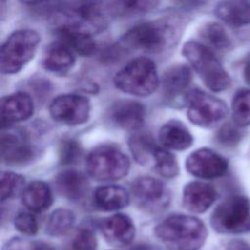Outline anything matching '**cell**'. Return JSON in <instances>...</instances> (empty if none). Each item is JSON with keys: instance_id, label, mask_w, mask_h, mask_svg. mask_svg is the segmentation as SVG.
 Listing matches in <instances>:
<instances>
[{"instance_id": "7402d4cb", "label": "cell", "mask_w": 250, "mask_h": 250, "mask_svg": "<svg viewBox=\"0 0 250 250\" xmlns=\"http://www.w3.org/2000/svg\"><path fill=\"white\" fill-rule=\"evenodd\" d=\"M21 202L30 212H43L52 205V191L46 183L33 181L24 188L21 194Z\"/></svg>"}, {"instance_id": "e575fe53", "label": "cell", "mask_w": 250, "mask_h": 250, "mask_svg": "<svg viewBox=\"0 0 250 250\" xmlns=\"http://www.w3.org/2000/svg\"><path fill=\"white\" fill-rule=\"evenodd\" d=\"M14 226L18 231L24 235H34L38 231V222L31 212H19L15 217Z\"/></svg>"}, {"instance_id": "f35d334b", "label": "cell", "mask_w": 250, "mask_h": 250, "mask_svg": "<svg viewBox=\"0 0 250 250\" xmlns=\"http://www.w3.org/2000/svg\"><path fill=\"white\" fill-rule=\"evenodd\" d=\"M132 250H157L155 247L147 244H142V245H137L134 247Z\"/></svg>"}, {"instance_id": "7a4b0ae2", "label": "cell", "mask_w": 250, "mask_h": 250, "mask_svg": "<svg viewBox=\"0 0 250 250\" xmlns=\"http://www.w3.org/2000/svg\"><path fill=\"white\" fill-rule=\"evenodd\" d=\"M176 36L175 28L166 21H152L134 25L120 39V47L145 53H159Z\"/></svg>"}, {"instance_id": "9a60e30c", "label": "cell", "mask_w": 250, "mask_h": 250, "mask_svg": "<svg viewBox=\"0 0 250 250\" xmlns=\"http://www.w3.org/2000/svg\"><path fill=\"white\" fill-rule=\"evenodd\" d=\"M60 42L82 57L93 56L97 51V44L92 33L80 26L62 23L56 29Z\"/></svg>"}, {"instance_id": "277c9868", "label": "cell", "mask_w": 250, "mask_h": 250, "mask_svg": "<svg viewBox=\"0 0 250 250\" xmlns=\"http://www.w3.org/2000/svg\"><path fill=\"white\" fill-rule=\"evenodd\" d=\"M113 81L117 89L137 97L151 95L159 84L156 66L146 57L130 61L115 74Z\"/></svg>"}, {"instance_id": "6da1fadb", "label": "cell", "mask_w": 250, "mask_h": 250, "mask_svg": "<svg viewBox=\"0 0 250 250\" xmlns=\"http://www.w3.org/2000/svg\"><path fill=\"white\" fill-rule=\"evenodd\" d=\"M153 233L169 250H199L208 234L201 220L184 214L165 218L154 227Z\"/></svg>"}, {"instance_id": "d590c367", "label": "cell", "mask_w": 250, "mask_h": 250, "mask_svg": "<svg viewBox=\"0 0 250 250\" xmlns=\"http://www.w3.org/2000/svg\"><path fill=\"white\" fill-rule=\"evenodd\" d=\"M241 134L237 127L231 124H225L217 133V140L224 146H234L239 142Z\"/></svg>"}, {"instance_id": "d4e9b609", "label": "cell", "mask_w": 250, "mask_h": 250, "mask_svg": "<svg viewBox=\"0 0 250 250\" xmlns=\"http://www.w3.org/2000/svg\"><path fill=\"white\" fill-rule=\"evenodd\" d=\"M199 36L206 47L216 51H227L231 46V41L225 28L217 22H207L201 26Z\"/></svg>"}, {"instance_id": "7c38bea8", "label": "cell", "mask_w": 250, "mask_h": 250, "mask_svg": "<svg viewBox=\"0 0 250 250\" xmlns=\"http://www.w3.org/2000/svg\"><path fill=\"white\" fill-rule=\"evenodd\" d=\"M32 147L26 135L15 128L4 127L1 133V158L10 165L23 164L31 159Z\"/></svg>"}, {"instance_id": "4316f807", "label": "cell", "mask_w": 250, "mask_h": 250, "mask_svg": "<svg viewBox=\"0 0 250 250\" xmlns=\"http://www.w3.org/2000/svg\"><path fill=\"white\" fill-rule=\"evenodd\" d=\"M75 223L72 211L64 208L56 209L51 213L46 224V232L50 236H62L66 234Z\"/></svg>"}, {"instance_id": "9c48e42d", "label": "cell", "mask_w": 250, "mask_h": 250, "mask_svg": "<svg viewBox=\"0 0 250 250\" xmlns=\"http://www.w3.org/2000/svg\"><path fill=\"white\" fill-rule=\"evenodd\" d=\"M131 194L135 204L148 213L165 209L170 201V194L165 185L149 176H142L131 184Z\"/></svg>"}, {"instance_id": "2e32d148", "label": "cell", "mask_w": 250, "mask_h": 250, "mask_svg": "<svg viewBox=\"0 0 250 250\" xmlns=\"http://www.w3.org/2000/svg\"><path fill=\"white\" fill-rule=\"evenodd\" d=\"M34 106L31 97L23 92H18L1 100V121L3 128L28 119L33 114Z\"/></svg>"}, {"instance_id": "ba28073f", "label": "cell", "mask_w": 250, "mask_h": 250, "mask_svg": "<svg viewBox=\"0 0 250 250\" xmlns=\"http://www.w3.org/2000/svg\"><path fill=\"white\" fill-rule=\"evenodd\" d=\"M189 121L200 127H213L228 114L224 101L200 89H192L185 96Z\"/></svg>"}, {"instance_id": "4dcf8cb0", "label": "cell", "mask_w": 250, "mask_h": 250, "mask_svg": "<svg viewBox=\"0 0 250 250\" xmlns=\"http://www.w3.org/2000/svg\"><path fill=\"white\" fill-rule=\"evenodd\" d=\"M0 180L2 202L16 195L24 185V178L14 172H2Z\"/></svg>"}, {"instance_id": "cb8c5ba5", "label": "cell", "mask_w": 250, "mask_h": 250, "mask_svg": "<svg viewBox=\"0 0 250 250\" xmlns=\"http://www.w3.org/2000/svg\"><path fill=\"white\" fill-rule=\"evenodd\" d=\"M191 81L190 69L185 64H177L169 67L163 74L161 86L163 94L173 99L183 94Z\"/></svg>"}, {"instance_id": "3957f363", "label": "cell", "mask_w": 250, "mask_h": 250, "mask_svg": "<svg viewBox=\"0 0 250 250\" xmlns=\"http://www.w3.org/2000/svg\"><path fill=\"white\" fill-rule=\"evenodd\" d=\"M182 53L211 91L221 92L230 86V76L212 50L204 44L193 40L188 41L183 46Z\"/></svg>"}, {"instance_id": "52a82bcc", "label": "cell", "mask_w": 250, "mask_h": 250, "mask_svg": "<svg viewBox=\"0 0 250 250\" xmlns=\"http://www.w3.org/2000/svg\"><path fill=\"white\" fill-rule=\"evenodd\" d=\"M88 174L100 182H112L125 177L130 169V160L120 149L112 146H101L87 156Z\"/></svg>"}, {"instance_id": "4fadbf2b", "label": "cell", "mask_w": 250, "mask_h": 250, "mask_svg": "<svg viewBox=\"0 0 250 250\" xmlns=\"http://www.w3.org/2000/svg\"><path fill=\"white\" fill-rule=\"evenodd\" d=\"M145 107L132 100H120L113 103L107 111L109 122L126 131L139 130L145 121Z\"/></svg>"}, {"instance_id": "e0dca14e", "label": "cell", "mask_w": 250, "mask_h": 250, "mask_svg": "<svg viewBox=\"0 0 250 250\" xmlns=\"http://www.w3.org/2000/svg\"><path fill=\"white\" fill-rule=\"evenodd\" d=\"M217 198V192L213 186L200 181H192L187 184L183 190L184 207L195 214L207 211Z\"/></svg>"}, {"instance_id": "8992f818", "label": "cell", "mask_w": 250, "mask_h": 250, "mask_svg": "<svg viewBox=\"0 0 250 250\" xmlns=\"http://www.w3.org/2000/svg\"><path fill=\"white\" fill-rule=\"evenodd\" d=\"M210 223L219 233L237 234L250 231V200L244 195H231L213 211Z\"/></svg>"}, {"instance_id": "ac0fdd59", "label": "cell", "mask_w": 250, "mask_h": 250, "mask_svg": "<svg viewBox=\"0 0 250 250\" xmlns=\"http://www.w3.org/2000/svg\"><path fill=\"white\" fill-rule=\"evenodd\" d=\"M75 64V58L71 50L62 42L50 44L44 51L42 65L55 74H64L71 70Z\"/></svg>"}, {"instance_id": "30bf717a", "label": "cell", "mask_w": 250, "mask_h": 250, "mask_svg": "<svg viewBox=\"0 0 250 250\" xmlns=\"http://www.w3.org/2000/svg\"><path fill=\"white\" fill-rule=\"evenodd\" d=\"M91 104L88 98L77 94H63L55 98L49 106L50 115L65 125H80L90 116Z\"/></svg>"}, {"instance_id": "1f68e13d", "label": "cell", "mask_w": 250, "mask_h": 250, "mask_svg": "<svg viewBox=\"0 0 250 250\" xmlns=\"http://www.w3.org/2000/svg\"><path fill=\"white\" fill-rule=\"evenodd\" d=\"M70 245L72 250H97L98 241L94 230L87 227L79 228L74 233Z\"/></svg>"}, {"instance_id": "ffe728a7", "label": "cell", "mask_w": 250, "mask_h": 250, "mask_svg": "<svg viewBox=\"0 0 250 250\" xmlns=\"http://www.w3.org/2000/svg\"><path fill=\"white\" fill-rule=\"evenodd\" d=\"M158 141L166 149L185 150L192 145L193 138L182 122L170 120L161 126Z\"/></svg>"}, {"instance_id": "5b68a950", "label": "cell", "mask_w": 250, "mask_h": 250, "mask_svg": "<svg viewBox=\"0 0 250 250\" xmlns=\"http://www.w3.org/2000/svg\"><path fill=\"white\" fill-rule=\"evenodd\" d=\"M39 42L40 36L35 30L21 29L10 34L0 51L2 73L19 72L33 58Z\"/></svg>"}, {"instance_id": "83f0119b", "label": "cell", "mask_w": 250, "mask_h": 250, "mask_svg": "<svg viewBox=\"0 0 250 250\" xmlns=\"http://www.w3.org/2000/svg\"><path fill=\"white\" fill-rule=\"evenodd\" d=\"M159 5L156 1H114L105 3L107 13L113 16L142 14L154 10Z\"/></svg>"}, {"instance_id": "44dd1931", "label": "cell", "mask_w": 250, "mask_h": 250, "mask_svg": "<svg viewBox=\"0 0 250 250\" xmlns=\"http://www.w3.org/2000/svg\"><path fill=\"white\" fill-rule=\"evenodd\" d=\"M93 199L95 205L103 211H118L129 204L130 194L120 186L105 185L96 188Z\"/></svg>"}, {"instance_id": "5bb4252c", "label": "cell", "mask_w": 250, "mask_h": 250, "mask_svg": "<svg viewBox=\"0 0 250 250\" xmlns=\"http://www.w3.org/2000/svg\"><path fill=\"white\" fill-rule=\"evenodd\" d=\"M100 229L104 239L115 247L130 245L136 234V228L132 219L121 213L109 216L100 223Z\"/></svg>"}, {"instance_id": "8d00e7d4", "label": "cell", "mask_w": 250, "mask_h": 250, "mask_svg": "<svg viewBox=\"0 0 250 250\" xmlns=\"http://www.w3.org/2000/svg\"><path fill=\"white\" fill-rule=\"evenodd\" d=\"M226 250H250V245L244 240L234 239L227 244Z\"/></svg>"}, {"instance_id": "f1b7e54d", "label": "cell", "mask_w": 250, "mask_h": 250, "mask_svg": "<svg viewBox=\"0 0 250 250\" xmlns=\"http://www.w3.org/2000/svg\"><path fill=\"white\" fill-rule=\"evenodd\" d=\"M233 122L237 127L250 125V90H239L231 103Z\"/></svg>"}, {"instance_id": "836d02e7", "label": "cell", "mask_w": 250, "mask_h": 250, "mask_svg": "<svg viewBox=\"0 0 250 250\" xmlns=\"http://www.w3.org/2000/svg\"><path fill=\"white\" fill-rule=\"evenodd\" d=\"M81 154L79 144L73 139L62 140L59 146L60 162L63 165L74 163Z\"/></svg>"}, {"instance_id": "d6a6232c", "label": "cell", "mask_w": 250, "mask_h": 250, "mask_svg": "<svg viewBox=\"0 0 250 250\" xmlns=\"http://www.w3.org/2000/svg\"><path fill=\"white\" fill-rule=\"evenodd\" d=\"M2 250H54L53 246L41 240L14 237L6 242Z\"/></svg>"}, {"instance_id": "603a6c76", "label": "cell", "mask_w": 250, "mask_h": 250, "mask_svg": "<svg viewBox=\"0 0 250 250\" xmlns=\"http://www.w3.org/2000/svg\"><path fill=\"white\" fill-rule=\"evenodd\" d=\"M214 13L221 21L234 27L250 24V3L246 1L220 2Z\"/></svg>"}, {"instance_id": "74e56055", "label": "cell", "mask_w": 250, "mask_h": 250, "mask_svg": "<svg viewBox=\"0 0 250 250\" xmlns=\"http://www.w3.org/2000/svg\"><path fill=\"white\" fill-rule=\"evenodd\" d=\"M243 77L245 82L250 85V62L245 65L244 70H243Z\"/></svg>"}, {"instance_id": "f546056e", "label": "cell", "mask_w": 250, "mask_h": 250, "mask_svg": "<svg viewBox=\"0 0 250 250\" xmlns=\"http://www.w3.org/2000/svg\"><path fill=\"white\" fill-rule=\"evenodd\" d=\"M155 171L164 178H175L179 174V165L176 157L166 148L157 146L153 152Z\"/></svg>"}, {"instance_id": "8fae6325", "label": "cell", "mask_w": 250, "mask_h": 250, "mask_svg": "<svg viewBox=\"0 0 250 250\" xmlns=\"http://www.w3.org/2000/svg\"><path fill=\"white\" fill-rule=\"evenodd\" d=\"M186 169L196 178L210 180L224 176L229 169V162L216 151L202 147L188 156Z\"/></svg>"}, {"instance_id": "d6986e66", "label": "cell", "mask_w": 250, "mask_h": 250, "mask_svg": "<svg viewBox=\"0 0 250 250\" xmlns=\"http://www.w3.org/2000/svg\"><path fill=\"white\" fill-rule=\"evenodd\" d=\"M58 191L69 200H79L87 193L89 183L81 172L74 169H66L60 172L55 178Z\"/></svg>"}, {"instance_id": "484cf974", "label": "cell", "mask_w": 250, "mask_h": 250, "mask_svg": "<svg viewBox=\"0 0 250 250\" xmlns=\"http://www.w3.org/2000/svg\"><path fill=\"white\" fill-rule=\"evenodd\" d=\"M158 146L153 137L146 132L135 133L129 139V147L135 160L140 164H146L152 157Z\"/></svg>"}]
</instances>
